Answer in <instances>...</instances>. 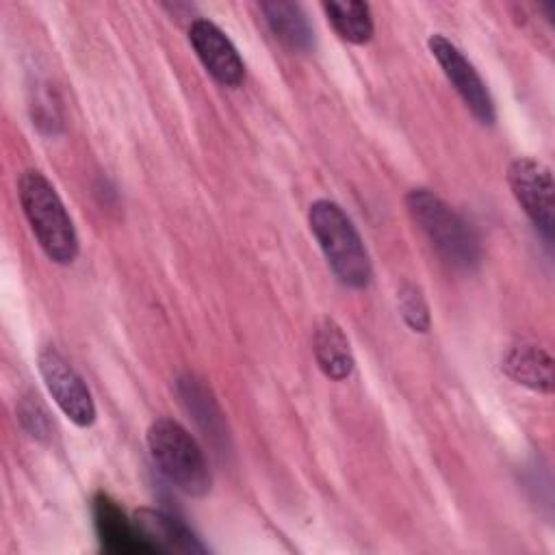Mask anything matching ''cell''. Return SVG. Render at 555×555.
Masks as SVG:
<instances>
[{
    "label": "cell",
    "instance_id": "1",
    "mask_svg": "<svg viewBox=\"0 0 555 555\" xmlns=\"http://www.w3.org/2000/svg\"><path fill=\"white\" fill-rule=\"evenodd\" d=\"M17 197L43 254L56 264H72L80 251V243L74 221L52 182L41 171L28 169L17 180Z\"/></svg>",
    "mask_w": 555,
    "mask_h": 555
},
{
    "label": "cell",
    "instance_id": "2",
    "mask_svg": "<svg viewBox=\"0 0 555 555\" xmlns=\"http://www.w3.org/2000/svg\"><path fill=\"white\" fill-rule=\"evenodd\" d=\"M308 225L334 275L349 288H364L373 278V267L347 212L336 202L317 199L308 208Z\"/></svg>",
    "mask_w": 555,
    "mask_h": 555
},
{
    "label": "cell",
    "instance_id": "3",
    "mask_svg": "<svg viewBox=\"0 0 555 555\" xmlns=\"http://www.w3.org/2000/svg\"><path fill=\"white\" fill-rule=\"evenodd\" d=\"M405 206L414 223L429 238L436 251L460 269H473L479 258V241L468 223L429 189H412L405 195Z\"/></svg>",
    "mask_w": 555,
    "mask_h": 555
},
{
    "label": "cell",
    "instance_id": "4",
    "mask_svg": "<svg viewBox=\"0 0 555 555\" xmlns=\"http://www.w3.org/2000/svg\"><path fill=\"white\" fill-rule=\"evenodd\" d=\"M147 449L158 470L184 494L204 496L210 470L197 440L173 418H156L147 429Z\"/></svg>",
    "mask_w": 555,
    "mask_h": 555
},
{
    "label": "cell",
    "instance_id": "5",
    "mask_svg": "<svg viewBox=\"0 0 555 555\" xmlns=\"http://www.w3.org/2000/svg\"><path fill=\"white\" fill-rule=\"evenodd\" d=\"M507 182L525 215L548 238L555 219V182L551 167L538 158L518 156L507 167Z\"/></svg>",
    "mask_w": 555,
    "mask_h": 555
},
{
    "label": "cell",
    "instance_id": "6",
    "mask_svg": "<svg viewBox=\"0 0 555 555\" xmlns=\"http://www.w3.org/2000/svg\"><path fill=\"white\" fill-rule=\"evenodd\" d=\"M427 48H429L431 56L436 59V63L440 65L447 80L451 82V87L457 91L462 102L468 106V111L481 124H486V126L494 124L496 111H494L492 95H490L486 82L481 80V76L477 74V69L473 67V63L457 50V46H453L444 35L436 33L427 39Z\"/></svg>",
    "mask_w": 555,
    "mask_h": 555
},
{
    "label": "cell",
    "instance_id": "7",
    "mask_svg": "<svg viewBox=\"0 0 555 555\" xmlns=\"http://www.w3.org/2000/svg\"><path fill=\"white\" fill-rule=\"evenodd\" d=\"M37 366L59 410L78 427L93 425L95 403L76 369L56 349H43L37 358Z\"/></svg>",
    "mask_w": 555,
    "mask_h": 555
},
{
    "label": "cell",
    "instance_id": "8",
    "mask_svg": "<svg viewBox=\"0 0 555 555\" xmlns=\"http://www.w3.org/2000/svg\"><path fill=\"white\" fill-rule=\"evenodd\" d=\"M189 43L204 69L223 87H238L245 76V63L228 35L210 20H193Z\"/></svg>",
    "mask_w": 555,
    "mask_h": 555
},
{
    "label": "cell",
    "instance_id": "9",
    "mask_svg": "<svg viewBox=\"0 0 555 555\" xmlns=\"http://www.w3.org/2000/svg\"><path fill=\"white\" fill-rule=\"evenodd\" d=\"M93 522L104 551L115 555H143L156 553V548L141 535L134 520H130L124 509L106 494H95L93 499Z\"/></svg>",
    "mask_w": 555,
    "mask_h": 555
},
{
    "label": "cell",
    "instance_id": "10",
    "mask_svg": "<svg viewBox=\"0 0 555 555\" xmlns=\"http://www.w3.org/2000/svg\"><path fill=\"white\" fill-rule=\"evenodd\" d=\"M134 525L141 535L156 548V553L165 551H182V553H202L204 546L189 531V527L171 514L158 509H139L134 512Z\"/></svg>",
    "mask_w": 555,
    "mask_h": 555
},
{
    "label": "cell",
    "instance_id": "11",
    "mask_svg": "<svg viewBox=\"0 0 555 555\" xmlns=\"http://www.w3.org/2000/svg\"><path fill=\"white\" fill-rule=\"evenodd\" d=\"M312 349L319 369L325 377L343 382L353 373V356L343 327L334 319H321L314 327Z\"/></svg>",
    "mask_w": 555,
    "mask_h": 555
},
{
    "label": "cell",
    "instance_id": "12",
    "mask_svg": "<svg viewBox=\"0 0 555 555\" xmlns=\"http://www.w3.org/2000/svg\"><path fill=\"white\" fill-rule=\"evenodd\" d=\"M260 11L273 37L293 52H308L314 46L312 26L297 2L271 0L262 2Z\"/></svg>",
    "mask_w": 555,
    "mask_h": 555
},
{
    "label": "cell",
    "instance_id": "13",
    "mask_svg": "<svg viewBox=\"0 0 555 555\" xmlns=\"http://www.w3.org/2000/svg\"><path fill=\"white\" fill-rule=\"evenodd\" d=\"M503 371L516 384L535 392L553 390V358L535 345L512 347L503 360Z\"/></svg>",
    "mask_w": 555,
    "mask_h": 555
},
{
    "label": "cell",
    "instance_id": "14",
    "mask_svg": "<svg viewBox=\"0 0 555 555\" xmlns=\"http://www.w3.org/2000/svg\"><path fill=\"white\" fill-rule=\"evenodd\" d=\"M323 13L340 39L356 46L371 41L375 26L371 7L366 2H323Z\"/></svg>",
    "mask_w": 555,
    "mask_h": 555
},
{
    "label": "cell",
    "instance_id": "15",
    "mask_svg": "<svg viewBox=\"0 0 555 555\" xmlns=\"http://www.w3.org/2000/svg\"><path fill=\"white\" fill-rule=\"evenodd\" d=\"M399 310L405 325L412 332L425 334L429 330V308L425 304L423 293L414 284H405L399 291Z\"/></svg>",
    "mask_w": 555,
    "mask_h": 555
}]
</instances>
